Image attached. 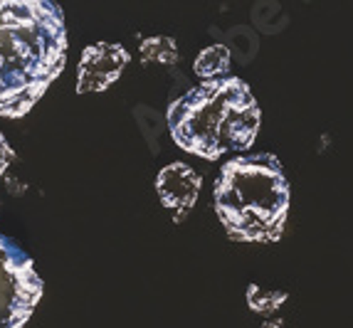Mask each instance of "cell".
Masks as SVG:
<instances>
[{
    "mask_svg": "<svg viewBox=\"0 0 353 328\" xmlns=\"http://www.w3.org/2000/svg\"><path fill=\"white\" fill-rule=\"evenodd\" d=\"M67 30L50 0H0V116L20 119L65 70Z\"/></svg>",
    "mask_w": 353,
    "mask_h": 328,
    "instance_id": "6da1fadb",
    "label": "cell"
},
{
    "mask_svg": "<svg viewBox=\"0 0 353 328\" xmlns=\"http://www.w3.org/2000/svg\"><path fill=\"white\" fill-rule=\"evenodd\" d=\"M141 59L143 65H176L178 62V45L173 37L165 35H156V37H146L141 42Z\"/></svg>",
    "mask_w": 353,
    "mask_h": 328,
    "instance_id": "ba28073f",
    "label": "cell"
},
{
    "mask_svg": "<svg viewBox=\"0 0 353 328\" xmlns=\"http://www.w3.org/2000/svg\"><path fill=\"white\" fill-rule=\"evenodd\" d=\"M40 299L42 279L32 259L0 234V328H25Z\"/></svg>",
    "mask_w": 353,
    "mask_h": 328,
    "instance_id": "277c9868",
    "label": "cell"
},
{
    "mask_svg": "<svg viewBox=\"0 0 353 328\" xmlns=\"http://www.w3.org/2000/svg\"><path fill=\"white\" fill-rule=\"evenodd\" d=\"M203 178L201 173H195L188 163H168L163 170H159L156 176V190L159 198L168 210H173L178 215V220H183L185 212L193 210L198 193H201Z\"/></svg>",
    "mask_w": 353,
    "mask_h": 328,
    "instance_id": "8992f818",
    "label": "cell"
},
{
    "mask_svg": "<svg viewBox=\"0 0 353 328\" xmlns=\"http://www.w3.org/2000/svg\"><path fill=\"white\" fill-rule=\"evenodd\" d=\"M10 161H12V151H10V146H8L6 136L0 134V176L6 173V168L10 165Z\"/></svg>",
    "mask_w": 353,
    "mask_h": 328,
    "instance_id": "9c48e42d",
    "label": "cell"
},
{
    "mask_svg": "<svg viewBox=\"0 0 353 328\" xmlns=\"http://www.w3.org/2000/svg\"><path fill=\"white\" fill-rule=\"evenodd\" d=\"M129 65V52L117 42L89 45L79 59L77 70V94L104 92L117 82L124 67Z\"/></svg>",
    "mask_w": 353,
    "mask_h": 328,
    "instance_id": "5b68a950",
    "label": "cell"
},
{
    "mask_svg": "<svg viewBox=\"0 0 353 328\" xmlns=\"http://www.w3.org/2000/svg\"><path fill=\"white\" fill-rule=\"evenodd\" d=\"M228 70H230V50L225 45H210L205 50H201V54L195 57V65H193V72L201 76L203 82L220 79V76H225Z\"/></svg>",
    "mask_w": 353,
    "mask_h": 328,
    "instance_id": "52a82bcc",
    "label": "cell"
},
{
    "mask_svg": "<svg viewBox=\"0 0 353 328\" xmlns=\"http://www.w3.org/2000/svg\"><path fill=\"white\" fill-rule=\"evenodd\" d=\"M165 121L178 148L218 161L252 146L262 114L248 84L237 76H220L171 101Z\"/></svg>",
    "mask_w": 353,
    "mask_h": 328,
    "instance_id": "7a4b0ae2",
    "label": "cell"
},
{
    "mask_svg": "<svg viewBox=\"0 0 353 328\" xmlns=\"http://www.w3.org/2000/svg\"><path fill=\"white\" fill-rule=\"evenodd\" d=\"M215 210L237 242H274L289 215V183L272 153L235 156L215 183Z\"/></svg>",
    "mask_w": 353,
    "mask_h": 328,
    "instance_id": "3957f363",
    "label": "cell"
}]
</instances>
